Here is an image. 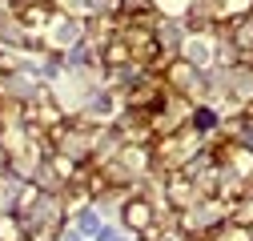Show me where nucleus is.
Masks as SVG:
<instances>
[{"instance_id":"nucleus-1","label":"nucleus","mask_w":253,"mask_h":241,"mask_svg":"<svg viewBox=\"0 0 253 241\" xmlns=\"http://www.w3.org/2000/svg\"><path fill=\"white\" fill-rule=\"evenodd\" d=\"M65 241H129V237H125L113 221H105L101 213H81V217L69 225Z\"/></svg>"}]
</instances>
